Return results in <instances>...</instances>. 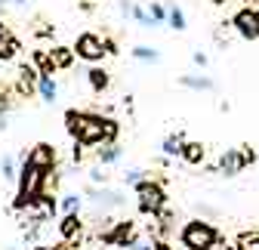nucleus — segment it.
<instances>
[{"mask_svg": "<svg viewBox=\"0 0 259 250\" xmlns=\"http://www.w3.org/2000/svg\"><path fill=\"white\" fill-rule=\"evenodd\" d=\"M22 161H31V164H37L40 170H56V148L50 142H37L34 148H25L22 154Z\"/></svg>", "mask_w": 259, "mask_h": 250, "instance_id": "obj_8", "label": "nucleus"}, {"mask_svg": "<svg viewBox=\"0 0 259 250\" xmlns=\"http://www.w3.org/2000/svg\"><path fill=\"white\" fill-rule=\"evenodd\" d=\"M179 84H182V87H188V90H213V80H210V77H204V74H182V77H179Z\"/></svg>", "mask_w": 259, "mask_h": 250, "instance_id": "obj_20", "label": "nucleus"}, {"mask_svg": "<svg viewBox=\"0 0 259 250\" xmlns=\"http://www.w3.org/2000/svg\"><path fill=\"white\" fill-rule=\"evenodd\" d=\"M37 84H40V71L22 65V71H19V93H22V96H28L31 90H37Z\"/></svg>", "mask_w": 259, "mask_h": 250, "instance_id": "obj_14", "label": "nucleus"}, {"mask_svg": "<svg viewBox=\"0 0 259 250\" xmlns=\"http://www.w3.org/2000/svg\"><path fill=\"white\" fill-rule=\"evenodd\" d=\"M136 204L145 216H157L160 210H167V192H164V185L154 182V179H142L136 182Z\"/></svg>", "mask_w": 259, "mask_h": 250, "instance_id": "obj_4", "label": "nucleus"}, {"mask_svg": "<svg viewBox=\"0 0 259 250\" xmlns=\"http://www.w3.org/2000/svg\"><path fill=\"white\" fill-rule=\"evenodd\" d=\"M0 130H7V111H0Z\"/></svg>", "mask_w": 259, "mask_h": 250, "instance_id": "obj_32", "label": "nucleus"}, {"mask_svg": "<svg viewBox=\"0 0 259 250\" xmlns=\"http://www.w3.org/2000/svg\"><path fill=\"white\" fill-rule=\"evenodd\" d=\"M47 176H50V170H40L37 164H31V161H22V167H19V189H16V201H13V207L22 213L28 204H34L44 192H47Z\"/></svg>", "mask_w": 259, "mask_h": 250, "instance_id": "obj_2", "label": "nucleus"}, {"mask_svg": "<svg viewBox=\"0 0 259 250\" xmlns=\"http://www.w3.org/2000/svg\"><path fill=\"white\" fill-rule=\"evenodd\" d=\"M80 229H83V223H80V216H77V213H65V220L59 223V235H62V241H77V238H80Z\"/></svg>", "mask_w": 259, "mask_h": 250, "instance_id": "obj_12", "label": "nucleus"}, {"mask_svg": "<svg viewBox=\"0 0 259 250\" xmlns=\"http://www.w3.org/2000/svg\"><path fill=\"white\" fill-rule=\"evenodd\" d=\"M10 250H13V247H10Z\"/></svg>", "mask_w": 259, "mask_h": 250, "instance_id": "obj_39", "label": "nucleus"}, {"mask_svg": "<svg viewBox=\"0 0 259 250\" xmlns=\"http://www.w3.org/2000/svg\"><path fill=\"white\" fill-rule=\"evenodd\" d=\"M256 4H259V0H256Z\"/></svg>", "mask_w": 259, "mask_h": 250, "instance_id": "obj_38", "label": "nucleus"}, {"mask_svg": "<svg viewBox=\"0 0 259 250\" xmlns=\"http://www.w3.org/2000/svg\"><path fill=\"white\" fill-rule=\"evenodd\" d=\"M50 56H53V65L56 68H71V62H74V47H53L50 50Z\"/></svg>", "mask_w": 259, "mask_h": 250, "instance_id": "obj_18", "label": "nucleus"}, {"mask_svg": "<svg viewBox=\"0 0 259 250\" xmlns=\"http://www.w3.org/2000/svg\"><path fill=\"white\" fill-rule=\"evenodd\" d=\"M37 93H40V99H44V102H56V96H59V87H56L53 74H40Z\"/></svg>", "mask_w": 259, "mask_h": 250, "instance_id": "obj_19", "label": "nucleus"}, {"mask_svg": "<svg viewBox=\"0 0 259 250\" xmlns=\"http://www.w3.org/2000/svg\"><path fill=\"white\" fill-rule=\"evenodd\" d=\"M105 123L108 117H99L93 111H65V130L71 133V139L77 145H102L108 136H105Z\"/></svg>", "mask_w": 259, "mask_h": 250, "instance_id": "obj_1", "label": "nucleus"}, {"mask_svg": "<svg viewBox=\"0 0 259 250\" xmlns=\"http://www.w3.org/2000/svg\"><path fill=\"white\" fill-rule=\"evenodd\" d=\"M154 244H157V241H148V238H136L130 250H154Z\"/></svg>", "mask_w": 259, "mask_h": 250, "instance_id": "obj_29", "label": "nucleus"}, {"mask_svg": "<svg viewBox=\"0 0 259 250\" xmlns=\"http://www.w3.org/2000/svg\"><path fill=\"white\" fill-rule=\"evenodd\" d=\"M154 250H170V244H167V238H164V241H157V244H154Z\"/></svg>", "mask_w": 259, "mask_h": 250, "instance_id": "obj_31", "label": "nucleus"}, {"mask_svg": "<svg viewBox=\"0 0 259 250\" xmlns=\"http://www.w3.org/2000/svg\"><path fill=\"white\" fill-rule=\"evenodd\" d=\"M238 244H241V247H253V244H259V232H247V235H241Z\"/></svg>", "mask_w": 259, "mask_h": 250, "instance_id": "obj_28", "label": "nucleus"}, {"mask_svg": "<svg viewBox=\"0 0 259 250\" xmlns=\"http://www.w3.org/2000/svg\"><path fill=\"white\" fill-rule=\"evenodd\" d=\"M16 53H19V37L13 34V28H10V25L0 22V62L16 59Z\"/></svg>", "mask_w": 259, "mask_h": 250, "instance_id": "obj_11", "label": "nucleus"}, {"mask_svg": "<svg viewBox=\"0 0 259 250\" xmlns=\"http://www.w3.org/2000/svg\"><path fill=\"white\" fill-rule=\"evenodd\" d=\"M179 241L185 250H213L219 244V229L204 220H188L179 232Z\"/></svg>", "mask_w": 259, "mask_h": 250, "instance_id": "obj_3", "label": "nucleus"}, {"mask_svg": "<svg viewBox=\"0 0 259 250\" xmlns=\"http://www.w3.org/2000/svg\"><path fill=\"white\" fill-rule=\"evenodd\" d=\"M139 235H136V226H133V220H120V223H114L111 229H105L102 232V241L105 244H111V247H133V241H136Z\"/></svg>", "mask_w": 259, "mask_h": 250, "instance_id": "obj_7", "label": "nucleus"}, {"mask_svg": "<svg viewBox=\"0 0 259 250\" xmlns=\"http://www.w3.org/2000/svg\"><path fill=\"white\" fill-rule=\"evenodd\" d=\"M74 53H77V59L96 65V62H102L108 56V44H105V37L93 34V31H83V34H77V40H74Z\"/></svg>", "mask_w": 259, "mask_h": 250, "instance_id": "obj_5", "label": "nucleus"}, {"mask_svg": "<svg viewBox=\"0 0 259 250\" xmlns=\"http://www.w3.org/2000/svg\"><path fill=\"white\" fill-rule=\"evenodd\" d=\"M204 154H207L204 142H185V145H182V161L191 164V167H198V164L204 161Z\"/></svg>", "mask_w": 259, "mask_h": 250, "instance_id": "obj_15", "label": "nucleus"}, {"mask_svg": "<svg viewBox=\"0 0 259 250\" xmlns=\"http://www.w3.org/2000/svg\"><path fill=\"white\" fill-rule=\"evenodd\" d=\"M83 195H87L93 204H99L102 210H105V207H120V204H123V195L114 192V189H96V185H93V189H87Z\"/></svg>", "mask_w": 259, "mask_h": 250, "instance_id": "obj_10", "label": "nucleus"}, {"mask_svg": "<svg viewBox=\"0 0 259 250\" xmlns=\"http://www.w3.org/2000/svg\"><path fill=\"white\" fill-rule=\"evenodd\" d=\"M16 4H28V0H16Z\"/></svg>", "mask_w": 259, "mask_h": 250, "instance_id": "obj_37", "label": "nucleus"}, {"mask_svg": "<svg viewBox=\"0 0 259 250\" xmlns=\"http://www.w3.org/2000/svg\"><path fill=\"white\" fill-rule=\"evenodd\" d=\"M244 167H247V161H244V151H241V148H225V151L219 154L216 173H222V176H238Z\"/></svg>", "mask_w": 259, "mask_h": 250, "instance_id": "obj_9", "label": "nucleus"}, {"mask_svg": "<svg viewBox=\"0 0 259 250\" xmlns=\"http://www.w3.org/2000/svg\"><path fill=\"white\" fill-rule=\"evenodd\" d=\"M123 179H126L130 185H136V182H142V179H145V170H139V167H130V170L123 173Z\"/></svg>", "mask_w": 259, "mask_h": 250, "instance_id": "obj_27", "label": "nucleus"}, {"mask_svg": "<svg viewBox=\"0 0 259 250\" xmlns=\"http://www.w3.org/2000/svg\"><path fill=\"white\" fill-rule=\"evenodd\" d=\"M34 62H37L40 74H53V71H56V65H53V56H50V53H44V50H37V53H34Z\"/></svg>", "mask_w": 259, "mask_h": 250, "instance_id": "obj_23", "label": "nucleus"}, {"mask_svg": "<svg viewBox=\"0 0 259 250\" xmlns=\"http://www.w3.org/2000/svg\"><path fill=\"white\" fill-rule=\"evenodd\" d=\"M182 145H185V136L170 133V136H164V142H160V151H164L167 158H182Z\"/></svg>", "mask_w": 259, "mask_h": 250, "instance_id": "obj_16", "label": "nucleus"}, {"mask_svg": "<svg viewBox=\"0 0 259 250\" xmlns=\"http://www.w3.org/2000/svg\"><path fill=\"white\" fill-rule=\"evenodd\" d=\"M213 250H232V247H225V244H216V247H213Z\"/></svg>", "mask_w": 259, "mask_h": 250, "instance_id": "obj_34", "label": "nucleus"}, {"mask_svg": "<svg viewBox=\"0 0 259 250\" xmlns=\"http://www.w3.org/2000/svg\"><path fill=\"white\" fill-rule=\"evenodd\" d=\"M232 28L238 31V37H244V40H259V10H253V7L238 10L235 19H232Z\"/></svg>", "mask_w": 259, "mask_h": 250, "instance_id": "obj_6", "label": "nucleus"}, {"mask_svg": "<svg viewBox=\"0 0 259 250\" xmlns=\"http://www.w3.org/2000/svg\"><path fill=\"white\" fill-rule=\"evenodd\" d=\"M133 59H139V62H160V53L145 47V44H139V47H133Z\"/></svg>", "mask_w": 259, "mask_h": 250, "instance_id": "obj_21", "label": "nucleus"}, {"mask_svg": "<svg viewBox=\"0 0 259 250\" xmlns=\"http://www.w3.org/2000/svg\"><path fill=\"white\" fill-rule=\"evenodd\" d=\"M191 59H194V65H201V68H207V56H204V53H194Z\"/></svg>", "mask_w": 259, "mask_h": 250, "instance_id": "obj_30", "label": "nucleus"}, {"mask_svg": "<svg viewBox=\"0 0 259 250\" xmlns=\"http://www.w3.org/2000/svg\"><path fill=\"white\" fill-rule=\"evenodd\" d=\"M213 4H216V7H222V4H229V0H213Z\"/></svg>", "mask_w": 259, "mask_h": 250, "instance_id": "obj_35", "label": "nucleus"}, {"mask_svg": "<svg viewBox=\"0 0 259 250\" xmlns=\"http://www.w3.org/2000/svg\"><path fill=\"white\" fill-rule=\"evenodd\" d=\"M120 154H123V148L117 142H102V148L96 151V161H99V164H117Z\"/></svg>", "mask_w": 259, "mask_h": 250, "instance_id": "obj_17", "label": "nucleus"}, {"mask_svg": "<svg viewBox=\"0 0 259 250\" xmlns=\"http://www.w3.org/2000/svg\"><path fill=\"white\" fill-rule=\"evenodd\" d=\"M0 173H4L7 182H10V179H19V173H16V158H13V154H4V158H0Z\"/></svg>", "mask_w": 259, "mask_h": 250, "instance_id": "obj_22", "label": "nucleus"}, {"mask_svg": "<svg viewBox=\"0 0 259 250\" xmlns=\"http://www.w3.org/2000/svg\"><path fill=\"white\" fill-rule=\"evenodd\" d=\"M87 84H90L93 93H105V90L111 87V74H108L102 65H93V68L87 71Z\"/></svg>", "mask_w": 259, "mask_h": 250, "instance_id": "obj_13", "label": "nucleus"}, {"mask_svg": "<svg viewBox=\"0 0 259 250\" xmlns=\"http://www.w3.org/2000/svg\"><path fill=\"white\" fill-rule=\"evenodd\" d=\"M148 13L154 16V22H157V25H164V22L170 19V10H167V7H160V4H148Z\"/></svg>", "mask_w": 259, "mask_h": 250, "instance_id": "obj_25", "label": "nucleus"}, {"mask_svg": "<svg viewBox=\"0 0 259 250\" xmlns=\"http://www.w3.org/2000/svg\"><path fill=\"white\" fill-rule=\"evenodd\" d=\"M167 25L176 28V31H185V13H182L179 7H170V19H167Z\"/></svg>", "mask_w": 259, "mask_h": 250, "instance_id": "obj_24", "label": "nucleus"}, {"mask_svg": "<svg viewBox=\"0 0 259 250\" xmlns=\"http://www.w3.org/2000/svg\"><path fill=\"white\" fill-rule=\"evenodd\" d=\"M7 13V0H0V16H4Z\"/></svg>", "mask_w": 259, "mask_h": 250, "instance_id": "obj_33", "label": "nucleus"}, {"mask_svg": "<svg viewBox=\"0 0 259 250\" xmlns=\"http://www.w3.org/2000/svg\"><path fill=\"white\" fill-rule=\"evenodd\" d=\"M34 250H50V247H34Z\"/></svg>", "mask_w": 259, "mask_h": 250, "instance_id": "obj_36", "label": "nucleus"}, {"mask_svg": "<svg viewBox=\"0 0 259 250\" xmlns=\"http://www.w3.org/2000/svg\"><path fill=\"white\" fill-rule=\"evenodd\" d=\"M80 201H83L80 195H65V198H62V210H65V213H77V210H80Z\"/></svg>", "mask_w": 259, "mask_h": 250, "instance_id": "obj_26", "label": "nucleus"}]
</instances>
